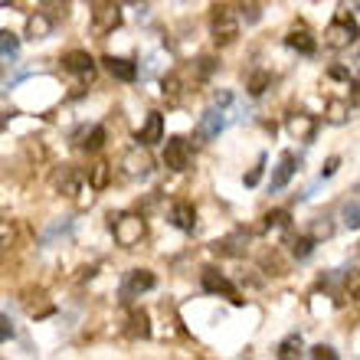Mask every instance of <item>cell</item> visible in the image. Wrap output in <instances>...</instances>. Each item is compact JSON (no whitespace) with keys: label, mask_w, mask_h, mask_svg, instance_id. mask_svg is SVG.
<instances>
[{"label":"cell","mask_w":360,"mask_h":360,"mask_svg":"<svg viewBox=\"0 0 360 360\" xmlns=\"http://www.w3.org/2000/svg\"><path fill=\"white\" fill-rule=\"evenodd\" d=\"M210 33H213V43L217 46H229V43H236L239 37V17L233 7H213L210 13Z\"/></svg>","instance_id":"6da1fadb"},{"label":"cell","mask_w":360,"mask_h":360,"mask_svg":"<svg viewBox=\"0 0 360 360\" xmlns=\"http://www.w3.org/2000/svg\"><path fill=\"white\" fill-rule=\"evenodd\" d=\"M112 233L122 249H134L144 239V219L138 213H112Z\"/></svg>","instance_id":"7a4b0ae2"},{"label":"cell","mask_w":360,"mask_h":360,"mask_svg":"<svg viewBox=\"0 0 360 360\" xmlns=\"http://www.w3.org/2000/svg\"><path fill=\"white\" fill-rule=\"evenodd\" d=\"M360 37V27L357 20L351 17V13H338V17L331 20V27L324 30V46L328 49H347L354 46Z\"/></svg>","instance_id":"3957f363"},{"label":"cell","mask_w":360,"mask_h":360,"mask_svg":"<svg viewBox=\"0 0 360 360\" xmlns=\"http://www.w3.org/2000/svg\"><path fill=\"white\" fill-rule=\"evenodd\" d=\"M122 27V10H118V0H95L92 10V30L95 33H115Z\"/></svg>","instance_id":"277c9868"},{"label":"cell","mask_w":360,"mask_h":360,"mask_svg":"<svg viewBox=\"0 0 360 360\" xmlns=\"http://www.w3.org/2000/svg\"><path fill=\"white\" fill-rule=\"evenodd\" d=\"M164 164L177 174L190 171V164H193V148H190L187 138H167V144H164Z\"/></svg>","instance_id":"5b68a950"},{"label":"cell","mask_w":360,"mask_h":360,"mask_svg":"<svg viewBox=\"0 0 360 360\" xmlns=\"http://www.w3.org/2000/svg\"><path fill=\"white\" fill-rule=\"evenodd\" d=\"M223 128H226V112H223V105H210L197 122V138L200 141H213V138H219Z\"/></svg>","instance_id":"8992f818"},{"label":"cell","mask_w":360,"mask_h":360,"mask_svg":"<svg viewBox=\"0 0 360 360\" xmlns=\"http://www.w3.org/2000/svg\"><path fill=\"white\" fill-rule=\"evenodd\" d=\"M154 285H158L154 272H148V269H131V272L124 275V282H122V298L124 302H131V298H138V295L151 292Z\"/></svg>","instance_id":"52a82bcc"},{"label":"cell","mask_w":360,"mask_h":360,"mask_svg":"<svg viewBox=\"0 0 360 360\" xmlns=\"http://www.w3.org/2000/svg\"><path fill=\"white\" fill-rule=\"evenodd\" d=\"M203 292L223 295V298H229L233 304H243V298H239V292H236V285L229 282L223 272H217V269H203Z\"/></svg>","instance_id":"ba28073f"},{"label":"cell","mask_w":360,"mask_h":360,"mask_svg":"<svg viewBox=\"0 0 360 360\" xmlns=\"http://www.w3.org/2000/svg\"><path fill=\"white\" fill-rule=\"evenodd\" d=\"M144 148H148V144H138V148H131V151H124L122 171L128 174V177H148V174H151L154 161H151V154L144 151Z\"/></svg>","instance_id":"9c48e42d"},{"label":"cell","mask_w":360,"mask_h":360,"mask_svg":"<svg viewBox=\"0 0 360 360\" xmlns=\"http://www.w3.org/2000/svg\"><path fill=\"white\" fill-rule=\"evenodd\" d=\"M63 66H66L72 76L82 79V82H92V76H95V59L89 56V53H82V49L66 53V56H63Z\"/></svg>","instance_id":"30bf717a"},{"label":"cell","mask_w":360,"mask_h":360,"mask_svg":"<svg viewBox=\"0 0 360 360\" xmlns=\"http://www.w3.org/2000/svg\"><path fill=\"white\" fill-rule=\"evenodd\" d=\"M102 66L108 76H115L118 82H134L138 79V66H134L131 59H122V56H105Z\"/></svg>","instance_id":"8fae6325"},{"label":"cell","mask_w":360,"mask_h":360,"mask_svg":"<svg viewBox=\"0 0 360 360\" xmlns=\"http://www.w3.org/2000/svg\"><path fill=\"white\" fill-rule=\"evenodd\" d=\"M285 128H288V134H292V138H298V141H311V138H314V118H311V115H304V112L288 115Z\"/></svg>","instance_id":"7c38bea8"},{"label":"cell","mask_w":360,"mask_h":360,"mask_svg":"<svg viewBox=\"0 0 360 360\" xmlns=\"http://www.w3.org/2000/svg\"><path fill=\"white\" fill-rule=\"evenodd\" d=\"M171 223L177 229H184V233H193V226H197V210H193V203H187V200L174 203L171 207Z\"/></svg>","instance_id":"4fadbf2b"},{"label":"cell","mask_w":360,"mask_h":360,"mask_svg":"<svg viewBox=\"0 0 360 360\" xmlns=\"http://www.w3.org/2000/svg\"><path fill=\"white\" fill-rule=\"evenodd\" d=\"M285 46H288V49H298L302 56H314L318 43H314V37H311V33H308L304 27H295V30H288V37H285Z\"/></svg>","instance_id":"5bb4252c"},{"label":"cell","mask_w":360,"mask_h":360,"mask_svg":"<svg viewBox=\"0 0 360 360\" xmlns=\"http://www.w3.org/2000/svg\"><path fill=\"white\" fill-rule=\"evenodd\" d=\"M295 171H298V158H295L292 151L282 154V161H278V167H275L272 184H269V187H272V190H285V184L295 177Z\"/></svg>","instance_id":"9a60e30c"},{"label":"cell","mask_w":360,"mask_h":360,"mask_svg":"<svg viewBox=\"0 0 360 360\" xmlns=\"http://www.w3.org/2000/svg\"><path fill=\"white\" fill-rule=\"evenodd\" d=\"M138 141H141V144H158V141H164V118H161V112H151V115H148L144 128L138 131Z\"/></svg>","instance_id":"2e32d148"},{"label":"cell","mask_w":360,"mask_h":360,"mask_svg":"<svg viewBox=\"0 0 360 360\" xmlns=\"http://www.w3.org/2000/svg\"><path fill=\"white\" fill-rule=\"evenodd\" d=\"M53 30V20L46 17V13H33V17L27 20V37L30 39H43Z\"/></svg>","instance_id":"e0dca14e"},{"label":"cell","mask_w":360,"mask_h":360,"mask_svg":"<svg viewBox=\"0 0 360 360\" xmlns=\"http://www.w3.org/2000/svg\"><path fill=\"white\" fill-rule=\"evenodd\" d=\"M302 334H288V338H285L282 344H278V351H275V357L278 360H292V357H298V354H302Z\"/></svg>","instance_id":"ac0fdd59"},{"label":"cell","mask_w":360,"mask_h":360,"mask_svg":"<svg viewBox=\"0 0 360 360\" xmlns=\"http://www.w3.org/2000/svg\"><path fill=\"white\" fill-rule=\"evenodd\" d=\"M243 239H249V233H233V236H226V239H217L213 243V252H223V256H239V246L236 243H243Z\"/></svg>","instance_id":"d6986e66"},{"label":"cell","mask_w":360,"mask_h":360,"mask_svg":"<svg viewBox=\"0 0 360 360\" xmlns=\"http://www.w3.org/2000/svg\"><path fill=\"white\" fill-rule=\"evenodd\" d=\"M131 328H128V334L131 338H151V318H148V311H131Z\"/></svg>","instance_id":"ffe728a7"},{"label":"cell","mask_w":360,"mask_h":360,"mask_svg":"<svg viewBox=\"0 0 360 360\" xmlns=\"http://www.w3.org/2000/svg\"><path fill=\"white\" fill-rule=\"evenodd\" d=\"M17 49H20L17 33L4 30V33H0V56H4V63H13V59H17Z\"/></svg>","instance_id":"44dd1931"},{"label":"cell","mask_w":360,"mask_h":360,"mask_svg":"<svg viewBox=\"0 0 360 360\" xmlns=\"http://www.w3.org/2000/svg\"><path fill=\"white\" fill-rule=\"evenodd\" d=\"M341 219L347 229H360V200H347L341 207Z\"/></svg>","instance_id":"7402d4cb"},{"label":"cell","mask_w":360,"mask_h":360,"mask_svg":"<svg viewBox=\"0 0 360 360\" xmlns=\"http://www.w3.org/2000/svg\"><path fill=\"white\" fill-rule=\"evenodd\" d=\"M269 86H272V72H252V76H249V82H246V89H249V95H252V98H259V95L266 92Z\"/></svg>","instance_id":"603a6c76"},{"label":"cell","mask_w":360,"mask_h":360,"mask_svg":"<svg viewBox=\"0 0 360 360\" xmlns=\"http://www.w3.org/2000/svg\"><path fill=\"white\" fill-rule=\"evenodd\" d=\"M314 252V236H298L292 243V256L295 259H308Z\"/></svg>","instance_id":"cb8c5ba5"},{"label":"cell","mask_w":360,"mask_h":360,"mask_svg":"<svg viewBox=\"0 0 360 360\" xmlns=\"http://www.w3.org/2000/svg\"><path fill=\"white\" fill-rule=\"evenodd\" d=\"M105 138H108V131H105L102 124H95L92 131H89V138L82 141V148H86V151H98V148L105 144Z\"/></svg>","instance_id":"d4e9b609"},{"label":"cell","mask_w":360,"mask_h":360,"mask_svg":"<svg viewBox=\"0 0 360 360\" xmlns=\"http://www.w3.org/2000/svg\"><path fill=\"white\" fill-rule=\"evenodd\" d=\"M288 226V210H272V213H266V229L272 233V229H285Z\"/></svg>","instance_id":"484cf974"},{"label":"cell","mask_w":360,"mask_h":360,"mask_svg":"<svg viewBox=\"0 0 360 360\" xmlns=\"http://www.w3.org/2000/svg\"><path fill=\"white\" fill-rule=\"evenodd\" d=\"M328 122H334V124L347 122V105L338 102V98H331V102H328Z\"/></svg>","instance_id":"4316f807"},{"label":"cell","mask_w":360,"mask_h":360,"mask_svg":"<svg viewBox=\"0 0 360 360\" xmlns=\"http://www.w3.org/2000/svg\"><path fill=\"white\" fill-rule=\"evenodd\" d=\"M108 184V164H92V187L102 190Z\"/></svg>","instance_id":"83f0119b"},{"label":"cell","mask_w":360,"mask_h":360,"mask_svg":"<svg viewBox=\"0 0 360 360\" xmlns=\"http://www.w3.org/2000/svg\"><path fill=\"white\" fill-rule=\"evenodd\" d=\"M262 171H266V158H259V164L246 174V187H256L259 180H262Z\"/></svg>","instance_id":"f1b7e54d"},{"label":"cell","mask_w":360,"mask_h":360,"mask_svg":"<svg viewBox=\"0 0 360 360\" xmlns=\"http://www.w3.org/2000/svg\"><path fill=\"white\" fill-rule=\"evenodd\" d=\"M331 233H334V226H331V223H321V217H318V223H314V226H311V236L314 239H328V236H331Z\"/></svg>","instance_id":"f546056e"},{"label":"cell","mask_w":360,"mask_h":360,"mask_svg":"<svg viewBox=\"0 0 360 360\" xmlns=\"http://www.w3.org/2000/svg\"><path fill=\"white\" fill-rule=\"evenodd\" d=\"M308 354H311L314 360H334V357H338V354H334L331 347H324V344H318V347H311V351H308Z\"/></svg>","instance_id":"4dcf8cb0"},{"label":"cell","mask_w":360,"mask_h":360,"mask_svg":"<svg viewBox=\"0 0 360 360\" xmlns=\"http://www.w3.org/2000/svg\"><path fill=\"white\" fill-rule=\"evenodd\" d=\"M0 324H4V328H0V341L7 344L10 338H13V321H10V314H4V318H0Z\"/></svg>","instance_id":"1f68e13d"},{"label":"cell","mask_w":360,"mask_h":360,"mask_svg":"<svg viewBox=\"0 0 360 360\" xmlns=\"http://www.w3.org/2000/svg\"><path fill=\"white\" fill-rule=\"evenodd\" d=\"M338 167H341V158H328V161H324V167H321V180H324V177H331V174L338 171Z\"/></svg>","instance_id":"d6a6232c"},{"label":"cell","mask_w":360,"mask_h":360,"mask_svg":"<svg viewBox=\"0 0 360 360\" xmlns=\"http://www.w3.org/2000/svg\"><path fill=\"white\" fill-rule=\"evenodd\" d=\"M331 76H334V79H351V72H347V69H341V66H334Z\"/></svg>","instance_id":"836d02e7"},{"label":"cell","mask_w":360,"mask_h":360,"mask_svg":"<svg viewBox=\"0 0 360 360\" xmlns=\"http://www.w3.org/2000/svg\"><path fill=\"white\" fill-rule=\"evenodd\" d=\"M43 4H56V7H63V4H66V0H43Z\"/></svg>","instance_id":"e575fe53"},{"label":"cell","mask_w":360,"mask_h":360,"mask_svg":"<svg viewBox=\"0 0 360 360\" xmlns=\"http://www.w3.org/2000/svg\"><path fill=\"white\" fill-rule=\"evenodd\" d=\"M118 4H141V0H118Z\"/></svg>","instance_id":"d590c367"},{"label":"cell","mask_w":360,"mask_h":360,"mask_svg":"<svg viewBox=\"0 0 360 360\" xmlns=\"http://www.w3.org/2000/svg\"><path fill=\"white\" fill-rule=\"evenodd\" d=\"M0 4H4V7H7V4H10V0H0Z\"/></svg>","instance_id":"8d00e7d4"}]
</instances>
